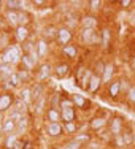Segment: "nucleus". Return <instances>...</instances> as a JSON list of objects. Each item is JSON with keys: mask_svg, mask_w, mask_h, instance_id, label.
<instances>
[{"mask_svg": "<svg viewBox=\"0 0 135 149\" xmlns=\"http://www.w3.org/2000/svg\"><path fill=\"white\" fill-rule=\"evenodd\" d=\"M76 43L84 48H100V32L94 29H80L76 32Z\"/></svg>", "mask_w": 135, "mask_h": 149, "instance_id": "obj_1", "label": "nucleus"}, {"mask_svg": "<svg viewBox=\"0 0 135 149\" xmlns=\"http://www.w3.org/2000/svg\"><path fill=\"white\" fill-rule=\"evenodd\" d=\"M102 86H104L102 76H99V74L94 73V76L91 78V83H89V86H87V91L86 92H87V94H91V95H95L97 92H100Z\"/></svg>", "mask_w": 135, "mask_h": 149, "instance_id": "obj_25", "label": "nucleus"}, {"mask_svg": "<svg viewBox=\"0 0 135 149\" xmlns=\"http://www.w3.org/2000/svg\"><path fill=\"white\" fill-rule=\"evenodd\" d=\"M32 95H34V102L38 100V98H41L43 95H46V84L35 81V83L32 84Z\"/></svg>", "mask_w": 135, "mask_h": 149, "instance_id": "obj_32", "label": "nucleus"}, {"mask_svg": "<svg viewBox=\"0 0 135 149\" xmlns=\"http://www.w3.org/2000/svg\"><path fill=\"white\" fill-rule=\"evenodd\" d=\"M115 5H118L121 10H132L135 6V2L134 0H119V2H115Z\"/></svg>", "mask_w": 135, "mask_h": 149, "instance_id": "obj_48", "label": "nucleus"}, {"mask_svg": "<svg viewBox=\"0 0 135 149\" xmlns=\"http://www.w3.org/2000/svg\"><path fill=\"white\" fill-rule=\"evenodd\" d=\"M105 95L111 102H121V79H119V76L115 78L111 83L105 86Z\"/></svg>", "mask_w": 135, "mask_h": 149, "instance_id": "obj_10", "label": "nucleus"}, {"mask_svg": "<svg viewBox=\"0 0 135 149\" xmlns=\"http://www.w3.org/2000/svg\"><path fill=\"white\" fill-rule=\"evenodd\" d=\"M75 38H76V32H73V30L67 29V27H64V26H59L54 45L60 49V48H64V46H67V45L73 43V41H75Z\"/></svg>", "mask_w": 135, "mask_h": 149, "instance_id": "obj_6", "label": "nucleus"}, {"mask_svg": "<svg viewBox=\"0 0 135 149\" xmlns=\"http://www.w3.org/2000/svg\"><path fill=\"white\" fill-rule=\"evenodd\" d=\"M122 103H126L127 106H130V108H135V84L132 87H130V91L127 92V95L124 97V102Z\"/></svg>", "mask_w": 135, "mask_h": 149, "instance_id": "obj_43", "label": "nucleus"}, {"mask_svg": "<svg viewBox=\"0 0 135 149\" xmlns=\"http://www.w3.org/2000/svg\"><path fill=\"white\" fill-rule=\"evenodd\" d=\"M100 49L105 52L111 51V45H113V29L110 26L100 27Z\"/></svg>", "mask_w": 135, "mask_h": 149, "instance_id": "obj_11", "label": "nucleus"}, {"mask_svg": "<svg viewBox=\"0 0 135 149\" xmlns=\"http://www.w3.org/2000/svg\"><path fill=\"white\" fill-rule=\"evenodd\" d=\"M21 59H22V49L17 43L10 45L5 51L0 54V62L5 63H11L13 67H19L21 65Z\"/></svg>", "mask_w": 135, "mask_h": 149, "instance_id": "obj_2", "label": "nucleus"}, {"mask_svg": "<svg viewBox=\"0 0 135 149\" xmlns=\"http://www.w3.org/2000/svg\"><path fill=\"white\" fill-rule=\"evenodd\" d=\"M129 122H126V119L122 118L121 114H111V118L108 120V133L110 136H118V135H122L124 129H126V125Z\"/></svg>", "mask_w": 135, "mask_h": 149, "instance_id": "obj_5", "label": "nucleus"}, {"mask_svg": "<svg viewBox=\"0 0 135 149\" xmlns=\"http://www.w3.org/2000/svg\"><path fill=\"white\" fill-rule=\"evenodd\" d=\"M60 98H62V94L60 92H51L48 94V106L54 109H60Z\"/></svg>", "mask_w": 135, "mask_h": 149, "instance_id": "obj_33", "label": "nucleus"}, {"mask_svg": "<svg viewBox=\"0 0 135 149\" xmlns=\"http://www.w3.org/2000/svg\"><path fill=\"white\" fill-rule=\"evenodd\" d=\"M64 124V132H65V136H69V138H73L75 135L80 132V129H81V124L78 122H62Z\"/></svg>", "mask_w": 135, "mask_h": 149, "instance_id": "obj_29", "label": "nucleus"}, {"mask_svg": "<svg viewBox=\"0 0 135 149\" xmlns=\"http://www.w3.org/2000/svg\"><path fill=\"white\" fill-rule=\"evenodd\" d=\"M110 118H111V114H110L108 111H100V113L97 111L89 120H87V127L91 129V132L97 133L99 130H104L108 127Z\"/></svg>", "mask_w": 135, "mask_h": 149, "instance_id": "obj_4", "label": "nucleus"}, {"mask_svg": "<svg viewBox=\"0 0 135 149\" xmlns=\"http://www.w3.org/2000/svg\"><path fill=\"white\" fill-rule=\"evenodd\" d=\"M30 5L34 8H38V10H43V8H48L51 3L46 2V0H30Z\"/></svg>", "mask_w": 135, "mask_h": 149, "instance_id": "obj_49", "label": "nucleus"}, {"mask_svg": "<svg viewBox=\"0 0 135 149\" xmlns=\"http://www.w3.org/2000/svg\"><path fill=\"white\" fill-rule=\"evenodd\" d=\"M110 148H111V149H126L127 144H126V141H124L122 135L113 136L111 140H110Z\"/></svg>", "mask_w": 135, "mask_h": 149, "instance_id": "obj_38", "label": "nucleus"}, {"mask_svg": "<svg viewBox=\"0 0 135 149\" xmlns=\"http://www.w3.org/2000/svg\"><path fill=\"white\" fill-rule=\"evenodd\" d=\"M126 149H134V148H126Z\"/></svg>", "mask_w": 135, "mask_h": 149, "instance_id": "obj_57", "label": "nucleus"}, {"mask_svg": "<svg viewBox=\"0 0 135 149\" xmlns=\"http://www.w3.org/2000/svg\"><path fill=\"white\" fill-rule=\"evenodd\" d=\"M15 103H16V97L13 92L8 91L0 92V114H8L10 109L15 106Z\"/></svg>", "mask_w": 135, "mask_h": 149, "instance_id": "obj_9", "label": "nucleus"}, {"mask_svg": "<svg viewBox=\"0 0 135 149\" xmlns=\"http://www.w3.org/2000/svg\"><path fill=\"white\" fill-rule=\"evenodd\" d=\"M11 35H13L15 43L22 45V43H26V41H29L32 38V29L27 27V26H17L16 29L11 32Z\"/></svg>", "mask_w": 135, "mask_h": 149, "instance_id": "obj_13", "label": "nucleus"}, {"mask_svg": "<svg viewBox=\"0 0 135 149\" xmlns=\"http://www.w3.org/2000/svg\"><path fill=\"white\" fill-rule=\"evenodd\" d=\"M57 29H59V26H56L54 22L45 24L43 29H41V38H45V40L49 41V43H54L56 35H57Z\"/></svg>", "mask_w": 135, "mask_h": 149, "instance_id": "obj_20", "label": "nucleus"}, {"mask_svg": "<svg viewBox=\"0 0 135 149\" xmlns=\"http://www.w3.org/2000/svg\"><path fill=\"white\" fill-rule=\"evenodd\" d=\"M73 98V103H75V108L78 111H89L91 108H94V103L89 100L87 97H84V95H80V94H73L72 95Z\"/></svg>", "mask_w": 135, "mask_h": 149, "instance_id": "obj_18", "label": "nucleus"}, {"mask_svg": "<svg viewBox=\"0 0 135 149\" xmlns=\"http://www.w3.org/2000/svg\"><path fill=\"white\" fill-rule=\"evenodd\" d=\"M21 49H22V54H34L35 51H37V40H30L26 41V43L19 45Z\"/></svg>", "mask_w": 135, "mask_h": 149, "instance_id": "obj_37", "label": "nucleus"}, {"mask_svg": "<svg viewBox=\"0 0 135 149\" xmlns=\"http://www.w3.org/2000/svg\"><path fill=\"white\" fill-rule=\"evenodd\" d=\"M122 138H124V141H126L127 148H132V143H134V130H132V127H130V124H127V125H126V129H124V132H122Z\"/></svg>", "mask_w": 135, "mask_h": 149, "instance_id": "obj_39", "label": "nucleus"}, {"mask_svg": "<svg viewBox=\"0 0 135 149\" xmlns=\"http://www.w3.org/2000/svg\"><path fill=\"white\" fill-rule=\"evenodd\" d=\"M3 119H5V116H3V114H0V127H2V122H3Z\"/></svg>", "mask_w": 135, "mask_h": 149, "instance_id": "obj_55", "label": "nucleus"}, {"mask_svg": "<svg viewBox=\"0 0 135 149\" xmlns=\"http://www.w3.org/2000/svg\"><path fill=\"white\" fill-rule=\"evenodd\" d=\"M17 98L21 102H24L27 106L34 103V95H32V84L30 86H22L19 91H17Z\"/></svg>", "mask_w": 135, "mask_h": 149, "instance_id": "obj_24", "label": "nucleus"}, {"mask_svg": "<svg viewBox=\"0 0 135 149\" xmlns=\"http://www.w3.org/2000/svg\"><path fill=\"white\" fill-rule=\"evenodd\" d=\"M51 43L49 41H46L45 38H38L37 40V52H38V57H40L41 62H45L46 59L49 57V54H51Z\"/></svg>", "mask_w": 135, "mask_h": 149, "instance_id": "obj_19", "label": "nucleus"}, {"mask_svg": "<svg viewBox=\"0 0 135 149\" xmlns=\"http://www.w3.org/2000/svg\"><path fill=\"white\" fill-rule=\"evenodd\" d=\"M16 73H17V76H19L21 83H22V86H30V84L35 83L34 73L27 72V70L21 68V67H17V68H16Z\"/></svg>", "mask_w": 135, "mask_h": 149, "instance_id": "obj_27", "label": "nucleus"}, {"mask_svg": "<svg viewBox=\"0 0 135 149\" xmlns=\"http://www.w3.org/2000/svg\"><path fill=\"white\" fill-rule=\"evenodd\" d=\"M16 72V67H13L11 63H5V62H0V73L3 74L5 78H10L13 73Z\"/></svg>", "mask_w": 135, "mask_h": 149, "instance_id": "obj_42", "label": "nucleus"}, {"mask_svg": "<svg viewBox=\"0 0 135 149\" xmlns=\"http://www.w3.org/2000/svg\"><path fill=\"white\" fill-rule=\"evenodd\" d=\"M51 76H54V63L48 62V60L41 62L34 73V78H35L37 83H45V81H48Z\"/></svg>", "mask_w": 135, "mask_h": 149, "instance_id": "obj_7", "label": "nucleus"}, {"mask_svg": "<svg viewBox=\"0 0 135 149\" xmlns=\"http://www.w3.org/2000/svg\"><path fill=\"white\" fill-rule=\"evenodd\" d=\"M129 67H130V70L135 73V52L132 56H130V60H129Z\"/></svg>", "mask_w": 135, "mask_h": 149, "instance_id": "obj_51", "label": "nucleus"}, {"mask_svg": "<svg viewBox=\"0 0 135 149\" xmlns=\"http://www.w3.org/2000/svg\"><path fill=\"white\" fill-rule=\"evenodd\" d=\"M73 140L78 141L81 146H87V144L92 141V133H89V132H78L75 136H73Z\"/></svg>", "mask_w": 135, "mask_h": 149, "instance_id": "obj_35", "label": "nucleus"}, {"mask_svg": "<svg viewBox=\"0 0 135 149\" xmlns=\"http://www.w3.org/2000/svg\"><path fill=\"white\" fill-rule=\"evenodd\" d=\"M121 79V102H124V97L127 95V92L130 91V87L134 86V81L130 76H127V74H124V76H119Z\"/></svg>", "mask_w": 135, "mask_h": 149, "instance_id": "obj_28", "label": "nucleus"}, {"mask_svg": "<svg viewBox=\"0 0 135 149\" xmlns=\"http://www.w3.org/2000/svg\"><path fill=\"white\" fill-rule=\"evenodd\" d=\"M75 81L78 84V87H81V89L87 91V86H89L91 83V78L94 76V70H92L91 65H78L75 68Z\"/></svg>", "mask_w": 135, "mask_h": 149, "instance_id": "obj_3", "label": "nucleus"}, {"mask_svg": "<svg viewBox=\"0 0 135 149\" xmlns=\"http://www.w3.org/2000/svg\"><path fill=\"white\" fill-rule=\"evenodd\" d=\"M92 70H94V73L95 74H99V76H102L104 74V70H105V67H106V60L104 59H97L94 63H92Z\"/></svg>", "mask_w": 135, "mask_h": 149, "instance_id": "obj_41", "label": "nucleus"}, {"mask_svg": "<svg viewBox=\"0 0 135 149\" xmlns=\"http://www.w3.org/2000/svg\"><path fill=\"white\" fill-rule=\"evenodd\" d=\"M60 118H62V122H76L78 120V109L75 106L73 108L60 109Z\"/></svg>", "mask_w": 135, "mask_h": 149, "instance_id": "obj_26", "label": "nucleus"}, {"mask_svg": "<svg viewBox=\"0 0 135 149\" xmlns=\"http://www.w3.org/2000/svg\"><path fill=\"white\" fill-rule=\"evenodd\" d=\"M75 103H73V98L72 95H62V98H60V109L64 108H73Z\"/></svg>", "mask_w": 135, "mask_h": 149, "instance_id": "obj_45", "label": "nucleus"}, {"mask_svg": "<svg viewBox=\"0 0 135 149\" xmlns=\"http://www.w3.org/2000/svg\"><path fill=\"white\" fill-rule=\"evenodd\" d=\"M3 138H5V135H3V132H2V127H0V144L3 143Z\"/></svg>", "mask_w": 135, "mask_h": 149, "instance_id": "obj_52", "label": "nucleus"}, {"mask_svg": "<svg viewBox=\"0 0 135 149\" xmlns=\"http://www.w3.org/2000/svg\"><path fill=\"white\" fill-rule=\"evenodd\" d=\"M29 129H30V120H29V118H27V116H24V118L16 124V135H17L19 138L24 136V135L29 132Z\"/></svg>", "mask_w": 135, "mask_h": 149, "instance_id": "obj_30", "label": "nucleus"}, {"mask_svg": "<svg viewBox=\"0 0 135 149\" xmlns=\"http://www.w3.org/2000/svg\"><path fill=\"white\" fill-rule=\"evenodd\" d=\"M32 113H34V116H45L46 109H48V94L43 95L41 98H38V100H35L34 103H32Z\"/></svg>", "mask_w": 135, "mask_h": 149, "instance_id": "obj_21", "label": "nucleus"}, {"mask_svg": "<svg viewBox=\"0 0 135 149\" xmlns=\"http://www.w3.org/2000/svg\"><path fill=\"white\" fill-rule=\"evenodd\" d=\"M3 19H5L6 27L15 30L19 26V11H11V10H5L3 11Z\"/></svg>", "mask_w": 135, "mask_h": 149, "instance_id": "obj_22", "label": "nucleus"}, {"mask_svg": "<svg viewBox=\"0 0 135 149\" xmlns=\"http://www.w3.org/2000/svg\"><path fill=\"white\" fill-rule=\"evenodd\" d=\"M105 5L104 0H86V13L99 16V13L105 10Z\"/></svg>", "mask_w": 135, "mask_h": 149, "instance_id": "obj_23", "label": "nucleus"}, {"mask_svg": "<svg viewBox=\"0 0 135 149\" xmlns=\"http://www.w3.org/2000/svg\"><path fill=\"white\" fill-rule=\"evenodd\" d=\"M115 78H118V67H116L115 62L111 60H106V67L104 70V74H102V81H104V86L110 84Z\"/></svg>", "mask_w": 135, "mask_h": 149, "instance_id": "obj_17", "label": "nucleus"}, {"mask_svg": "<svg viewBox=\"0 0 135 149\" xmlns=\"http://www.w3.org/2000/svg\"><path fill=\"white\" fill-rule=\"evenodd\" d=\"M45 133L49 138H64L65 132H64V124L62 122H45Z\"/></svg>", "mask_w": 135, "mask_h": 149, "instance_id": "obj_15", "label": "nucleus"}, {"mask_svg": "<svg viewBox=\"0 0 135 149\" xmlns=\"http://www.w3.org/2000/svg\"><path fill=\"white\" fill-rule=\"evenodd\" d=\"M62 146L65 148V149H83V148H84V146H81L78 141L73 140V138H69V140H65V141L62 143Z\"/></svg>", "mask_w": 135, "mask_h": 149, "instance_id": "obj_46", "label": "nucleus"}, {"mask_svg": "<svg viewBox=\"0 0 135 149\" xmlns=\"http://www.w3.org/2000/svg\"><path fill=\"white\" fill-rule=\"evenodd\" d=\"M80 21H81V15L75 10H70V11L64 13L62 15V19H60V26L67 27V29L73 30V32H78L80 30Z\"/></svg>", "mask_w": 135, "mask_h": 149, "instance_id": "obj_8", "label": "nucleus"}, {"mask_svg": "<svg viewBox=\"0 0 135 149\" xmlns=\"http://www.w3.org/2000/svg\"><path fill=\"white\" fill-rule=\"evenodd\" d=\"M10 45H13L11 40H10V33H8V32L0 30V54H2V52L5 51Z\"/></svg>", "mask_w": 135, "mask_h": 149, "instance_id": "obj_40", "label": "nucleus"}, {"mask_svg": "<svg viewBox=\"0 0 135 149\" xmlns=\"http://www.w3.org/2000/svg\"><path fill=\"white\" fill-rule=\"evenodd\" d=\"M17 140H19V136H17L16 133L5 135V138H3V143H2V148H3V149H13V148H15V144L17 143Z\"/></svg>", "mask_w": 135, "mask_h": 149, "instance_id": "obj_36", "label": "nucleus"}, {"mask_svg": "<svg viewBox=\"0 0 135 149\" xmlns=\"http://www.w3.org/2000/svg\"><path fill=\"white\" fill-rule=\"evenodd\" d=\"M127 22L130 24V27L135 29V8H132L129 13H127Z\"/></svg>", "mask_w": 135, "mask_h": 149, "instance_id": "obj_50", "label": "nucleus"}, {"mask_svg": "<svg viewBox=\"0 0 135 149\" xmlns=\"http://www.w3.org/2000/svg\"><path fill=\"white\" fill-rule=\"evenodd\" d=\"M130 127H132V130H134V133H135V120H130Z\"/></svg>", "mask_w": 135, "mask_h": 149, "instance_id": "obj_54", "label": "nucleus"}, {"mask_svg": "<svg viewBox=\"0 0 135 149\" xmlns=\"http://www.w3.org/2000/svg\"><path fill=\"white\" fill-rule=\"evenodd\" d=\"M5 11V5H3V0H0V13Z\"/></svg>", "mask_w": 135, "mask_h": 149, "instance_id": "obj_53", "label": "nucleus"}, {"mask_svg": "<svg viewBox=\"0 0 135 149\" xmlns=\"http://www.w3.org/2000/svg\"><path fill=\"white\" fill-rule=\"evenodd\" d=\"M32 15L29 11H21L19 13V26H27V27H30V24H32Z\"/></svg>", "mask_w": 135, "mask_h": 149, "instance_id": "obj_44", "label": "nucleus"}, {"mask_svg": "<svg viewBox=\"0 0 135 149\" xmlns=\"http://www.w3.org/2000/svg\"><path fill=\"white\" fill-rule=\"evenodd\" d=\"M59 52H60V56L64 57V60L72 62V60H76L78 57H80L81 49H80V45H78L76 41H73V43H70V45L64 46V48H60Z\"/></svg>", "mask_w": 135, "mask_h": 149, "instance_id": "obj_12", "label": "nucleus"}, {"mask_svg": "<svg viewBox=\"0 0 135 149\" xmlns=\"http://www.w3.org/2000/svg\"><path fill=\"white\" fill-rule=\"evenodd\" d=\"M2 132H3V135L16 133V122L5 116V119H3V122H2Z\"/></svg>", "mask_w": 135, "mask_h": 149, "instance_id": "obj_34", "label": "nucleus"}, {"mask_svg": "<svg viewBox=\"0 0 135 149\" xmlns=\"http://www.w3.org/2000/svg\"><path fill=\"white\" fill-rule=\"evenodd\" d=\"M100 27V17L91 15V13H84L81 15V21H80V29H94L99 30Z\"/></svg>", "mask_w": 135, "mask_h": 149, "instance_id": "obj_16", "label": "nucleus"}, {"mask_svg": "<svg viewBox=\"0 0 135 149\" xmlns=\"http://www.w3.org/2000/svg\"><path fill=\"white\" fill-rule=\"evenodd\" d=\"M45 122H62V118H60V109H54V108H49L46 109L45 113Z\"/></svg>", "mask_w": 135, "mask_h": 149, "instance_id": "obj_31", "label": "nucleus"}, {"mask_svg": "<svg viewBox=\"0 0 135 149\" xmlns=\"http://www.w3.org/2000/svg\"><path fill=\"white\" fill-rule=\"evenodd\" d=\"M24 116H26V114H22V113H21V111H17V109L11 108V109H10V113H8V114H6V118H10L11 120H15V122L17 124V122H19V120H21V119L24 118Z\"/></svg>", "mask_w": 135, "mask_h": 149, "instance_id": "obj_47", "label": "nucleus"}, {"mask_svg": "<svg viewBox=\"0 0 135 149\" xmlns=\"http://www.w3.org/2000/svg\"><path fill=\"white\" fill-rule=\"evenodd\" d=\"M56 149H65V148H64L62 144H60V146H57V148H56Z\"/></svg>", "mask_w": 135, "mask_h": 149, "instance_id": "obj_56", "label": "nucleus"}, {"mask_svg": "<svg viewBox=\"0 0 135 149\" xmlns=\"http://www.w3.org/2000/svg\"><path fill=\"white\" fill-rule=\"evenodd\" d=\"M72 70H73L72 62H69V60L60 59V60H57V62L54 63V76L59 78V79H64V78L70 76Z\"/></svg>", "mask_w": 135, "mask_h": 149, "instance_id": "obj_14", "label": "nucleus"}]
</instances>
